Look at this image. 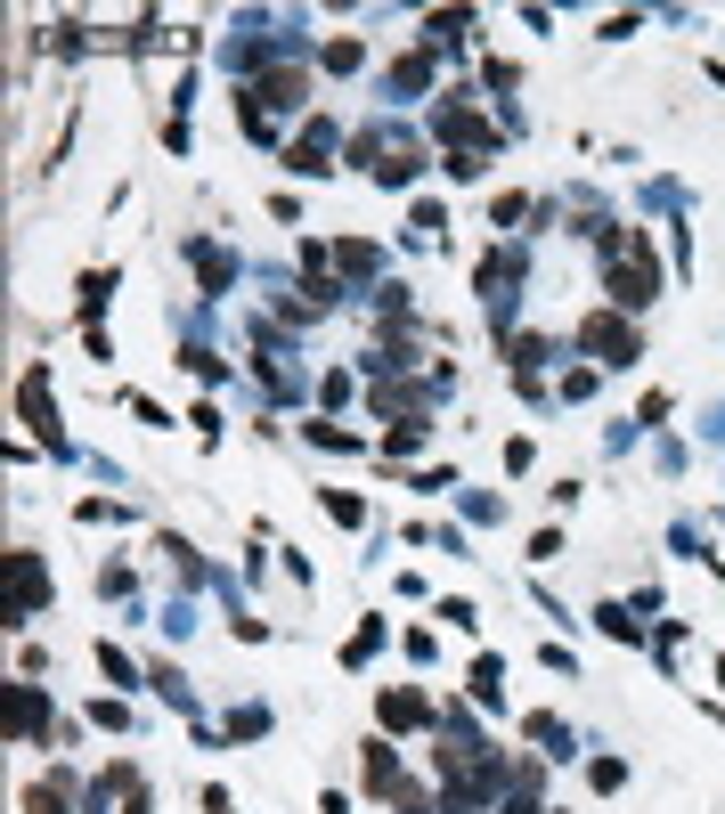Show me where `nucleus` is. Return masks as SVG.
I'll use <instances>...</instances> for the list:
<instances>
[{
  "instance_id": "f257e3e1",
  "label": "nucleus",
  "mask_w": 725,
  "mask_h": 814,
  "mask_svg": "<svg viewBox=\"0 0 725 814\" xmlns=\"http://www.w3.org/2000/svg\"><path fill=\"white\" fill-rule=\"evenodd\" d=\"M603 253H612V302H619V309H644L652 293H661V277H652V253H644V236H636V229L603 236Z\"/></svg>"
},
{
  "instance_id": "39448f33",
  "label": "nucleus",
  "mask_w": 725,
  "mask_h": 814,
  "mask_svg": "<svg viewBox=\"0 0 725 814\" xmlns=\"http://www.w3.org/2000/svg\"><path fill=\"white\" fill-rule=\"evenodd\" d=\"M384 717H391V725H424V701H416V692H391Z\"/></svg>"
},
{
  "instance_id": "423d86ee",
  "label": "nucleus",
  "mask_w": 725,
  "mask_h": 814,
  "mask_svg": "<svg viewBox=\"0 0 725 814\" xmlns=\"http://www.w3.org/2000/svg\"><path fill=\"white\" fill-rule=\"evenodd\" d=\"M25 806H33V814H65V790H58V782H41V790H33Z\"/></svg>"
},
{
  "instance_id": "20e7f679",
  "label": "nucleus",
  "mask_w": 725,
  "mask_h": 814,
  "mask_svg": "<svg viewBox=\"0 0 725 814\" xmlns=\"http://www.w3.org/2000/svg\"><path fill=\"white\" fill-rule=\"evenodd\" d=\"M9 586H16V611H33V603L49 595V586H41V570H33L25 554H9Z\"/></svg>"
},
{
  "instance_id": "7ed1b4c3",
  "label": "nucleus",
  "mask_w": 725,
  "mask_h": 814,
  "mask_svg": "<svg viewBox=\"0 0 725 814\" xmlns=\"http://www.w3.org/2000/svg\"><path fill=\"white\" fill-rule=\"evenodd\" d=\"M579 342L603 359V367H628V359H636V335H628L619 318H587V326H579Z\"/></svg>"
},
{
  "instance_id": "f03ea898",
  "label": "nucleus",
  "mask_w": 725,
  "mask_h": 814,
  "mask_svg": "<svg viewBox=\"0 0 725 814\" xmlns=\"http://www.w3.org/2000/svg\"><path fill=\"white\" fill-rule=\"evenodd\" d=\"M359 163L375 171V180H408V171H416V147H408V138H359Z\"/></svg>"
}]
</instances>
